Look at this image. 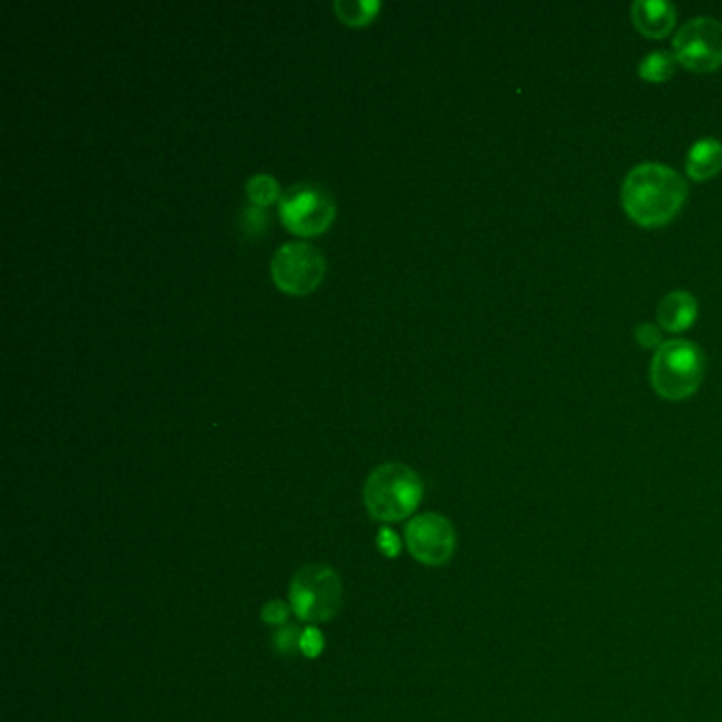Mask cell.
Wrapping results in <instances>:
<instances>
[{"instance_id":"obj_1","label":"cell","mask_w":722,"mask_h":722,"mask_svg":"<svg viewBox=\"0 0 722 722\" xmlns=\"http://www.w3.org/2000/svg\"><path fill=\"white\" fill-rule=\"evenodd\" d=\"M689 195L687 180L670 166L640 164L629 169L621 187L627 215L642 227L668 225Z\"/></svg>"},{"instance_id":"obj_2","label":"cell","mask_w":722,"mask_h":722,"mask_svg":"<svg viewBox=\"0 0 722 722\" xmlns=\"http://www.w3.org/2000/svg\"><path fill=\"white\" fill-rule=\"evenodd\" d=\"M424 496L420 475L401 462H385L373 468L364 482L362 498L369 515L378 522H403L415 513Z\"/></svg>"},{"instance_id":"obj_3","label":"cell","mask_w":722,"mask_h":722,"mask_svg":"<svg viewBox=\"0 0 722 722\" xmlns=\"http://www.w3.org/2000/svg\"><path fill=\"white\" fill-rule=\"evenodd\" d=\"M705 373V357L687 339L663 341L650 362V384L668 401H684L698 392Z\"/></svg>"},{"instance_id":"obj_4","label":"cell","mask_w":722,"mask_h":722,"mask_svg":"<svg viewBox=\"0 0 722 722\" xmlns=\"http://www.w3.org/2000/svg\"><path fill=\"white\" fill-rule=\"evenodd\" d=\"M290 610L306 623L331 621L343 602L338 573L324 564H310L295 573L289 587Z\"/></svg>"},{"instance_id":"obj_5","label":"cell","mask_w":722,"mask_h":722,"mask_svg":"<svg viewBox=\"0 0 722 722\" xmlns=\"http://www.w3.org/2000/svg\"><path fill=\"white\" fill-rule=\"evenodd\" d=\"M278 213L285 227L303 238H312L327 231L338 215L333 195L320 183H297L282 193Z\"/></svg>"},{"instance_id":"obj_6","label":"cell","mask_w":722,"mask_h":722,"mask_svg":"<svg viewBox=\"0 0 722 722\" xmlns=\"http://www.w3.org/2000/svg\"><path fill=\"white\" fill-rule=\"evenodd\" d=\"M269 269L278 289L290 295H308L322 282L327 259L313 244L289 241L276 250Z\"/></svg>"},{"instance_id":"obj_7","label":"cell","mask_w":722,"mask_h":722,"mask_svg":"<svg viewBox=\"0 0 722 722\" xmlns=\"http://www.w3.org/2000/svg\"><path fill=\"white\" fill-rule=\"evenodd\" d=\"M672 53L680 66L693 73H712L722 66V22L693 18L674 37Z\"/></svg>"},{"instance_id":"obj_8","label":"cell","mask_w":722,"mask_h":722,"mask_svg":"<svg viewBox=\"0 0 722 722\" xmlns=\"http://www.w3.org/2000/svg\"><path fill=\"white\" fill-rule=\"evenodd\" d=\"M405 543L411 557L424 566H445L456 551V530L452 522L436 513L413 517L405 526Z\"/></svg>"},{"instance_id":"obj_9","label":"cell","mask_w":722,"mask_h":722,"mask_svg":"<svg viewBox=\"0 0 722 722\" xmlns=\"http://www.w3.org/2000/svg\"><path fill=\"white\" fill-rule=\"evenodd\" d=\"M631 22L649 39H663L675 24V7L666 0H636Z\"/></svg>"},{"instance_id":"obj_10","label":"cell","mask_w":722,"mask_h":722,"mask_svg":"<svg viewBox=\"0 0 722 722\" xmlns=\"http://www.w3.org/2000/svg\"><path fill=\"white\" fill-rule=\"evenodd\" d=\"M698 299L687 290H674V292L666 295L657 308L659 324L672 333H682V331L691 329L693 322L698 320Z\"/></svg>"},{"instance_id":"obj_11","label":"cell","mask_w":722,"mask_h":722,"mask_svg":"<svg viewBox=\"0 0 722 722\" xmlns=\"http://www.w3.org/2000/svg\"><path fill=\"white\" fill-rule=\"evenodd\" d=\"M722 169V143L716 138H703L691 146L687 157V174L693 180H710Z\"/></svg>"},{"instance_id":"obj_12","label":"cell","mask_w":722,"mask_h":722,"mask_svg":"<svg viewBox=\"0 0 722 722\" xmlns=\"http://www.w3.org/2000/svg\"><path fill=\"white\" fill-rule=\"evenodd\" d=\"M675 66H678V60H675L674 53L657 49L640 60L638 74L649 83H663L670 76H674Z\"/></svg>"},{"instance_id":"obj_13","label":"cell","mask_w":722,"mask_h":722,"mask_svg":"<svg viewBox=\"0 0 722 722\" xmlns=\"http://www.w3.org/2000/svg\"><path fill=\"white\" fill-rule=\"evenodd\" d=\"M339 20L350 25L369 24L380 11L378 0H336L333 4Z\"/></svg>"},{"instance_id":"obj_14","label":"cell","mask_w":722,"mask_h":722,"mask_svg":"<svg viewBox=\"0 0 722 722\" xmlns=\"http://www.w3.org/2000/svg\"><path fill=\"white\" fill-rule=\"evenodd\" d=\"M246 193H248L250 204L261 206V208H266V206L274 204V202H280V197H282L280 183L274 176H269V174H255V176H250L248 183H246Z\"/></svg>"},{"instance_id":"obj_15","label":"cell","mask_w":722,"mask_h":722,"mask_svg":"<svg viewBox=\"0 0 722 722\" xmlns=\"http://www.w3.org/2000/svg\"><path fill=\"white\" fill-rule=\"evenodd\" d=\"M301 629L297 626L280 627L274 638H271V647L278 654H295L301 650Z\"/></svg>"},{"instance_id":"obj_16","label":"cell","mask_w":722,"mask_h":722,"mask_svg":"<svg viewBox=\"0 0 722 722\" xmlns=\"http://www.w3.org/2000/svg\"><path fill=\"white\" fill-rule=\"evenodd\" d=\"M267 227L266 210L261 206H246L241 210L240 229L248 236V238H259Z\"/></svg>"},{"instance_id":"obj_17","label":"cell","mask_w":722,"mask_h":722,"mask_svg":"<svg viewBox=\"0 0 722 722\" xmlns=\"http://www.w3.org/2000/svg\"><path fill=\"white\" fill-rule=\"evenodd\" d=\"M289 617H290V606L287 602H282V600H271V602H267L266 606H264V610H261V619H264V623L266 626H271V627H285L289 626Z\"/></svg>"},{"instance_id":"obj_18","label":"cell","mask_w":722,"mask_h":722,"mask_svg":"<svg viewBox=\"0 0 722 722\" xmlns=\"http://www.w3.org/2000/svg\"><path fill=\"white\" fill-rule=\"evenodd\" d=\"M322 650H324V638L320 629L316 626L306 627V631L301 633V652L308 659H316Z\"/></svg>"},{"instance_id":"obj_19","label":"cell","mask_w":722,"mask_h":722,"mask_svg":"<svg viewBox=\"0 0 722 722\" xmlns=\"http://www.w3.org/2000/svg\"><path fill=\"white\" fill-rule=\"evenodd\" d=\"M378 549L385 555V557H396L401 554V538L396 536V532L390 528H382L378 534Z\"/></svg>"},{"instance_id":"obj_20","label":"cell","mask_w":722,"mask_h":722,"mask_svg":"<svg viewBox=\"0 0 722 722\" xmlns=\"http://www.w3.org/2000/svg\"><path fill=\"white\" fill-rule=\"evenodd\" d=\"M636 339H638V343H640L642 348H659V345L663 343L659 329H657L654 324H650V322L638 324V329H636Z\"/></svg>"}]
</instances>
